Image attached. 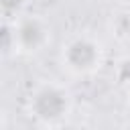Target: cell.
I'll return each mask as SVG.
<instances>
[{
  "label": "cell",
  "instance_id": "cell-1",
  "mask_svg": "<svg viewBox=\"0 0 130 130\" xmlns=\"http://www.w3.org/2000/svg\"><path fill=\"white\" fill-rule=\"evenodd\" d=\"M26 112L41 126H61L73 112L71 91L57 81H41L26 98Z\"/></svg>",
  "mask_w": 130,
  "mask_h": 130
},
{
  "label": "cell",
  "instance_id": "cell-7",
  "mask_svg": "<svg viewBox=\"0 0 130 130\" xmlns=\"http://www.w3.org/2000/svg\"><path fill=\"white\" fill-rule=\"evenodd\" d=\"M2 51H4V55L16 53V43H14L12 22H6V20H2Z\"/></svg>",
  "mask_w": 130,
  "mask_h": 130
},
{
  "label": "cell",
  "instance_id": "cell-6",
  "mask_svg": "<svg viewBox=\"0 0 130 130\" xmlns=\"http://www.w3.org/2000/svg\"><path fill=\"white\" fill-rule=\"evenodd\" d=\"M114 77L120 85H130V57H120L114 65Z\"/></svg>",
  "mask_w": 130,
  "mask_h": 130
},
{
  "label": "cell",
  "instance_id": "cell-2",
  "mask_svg": "<svg viewBox=\"0 0 130 130\" xmlns=\"http://www.w3.org/2000/svg\"><path fill=\"white\" fill-rule=\"evenodd\" d=\"M61 67L73 77L95 75L106 63V51L100 39L91 35L71 37L59 51Z\"/></svg>",
  "mask_w": 130,
  "mask_h": 130
},
{
  "label": "cell",
  "instance_id": "cell-8",
  "mask_svg": "<svg viewBox=\"0 0 130 130\" xmlns=\"http://www.w3.org/2000/svg\"><path fill=\"white\" fill-rule=\"evenodd\" d=\"M124 89H126V98H128V104H130V85H126Z\"/></svg>",
  "mask_w": 130,
  "mask_h": 130
},
{
  "label": "cell",
  "instance_id": "cell-4",
  "mask_svg": "<svg viewBox=\"0 0 130 130\" xmlns=\"http://www.w3.org/2000/svg\"><path fill=\"white\" fill-rule=\"evenodd\" d=\"M110 30L118 41L130 39V8L116 10L110 16Z\"/></svg>",
  "mask_w": 130,
  "mask_h": 130
},
{
  "label": "cell",
  "instance_id": "cell-3",
  "mask_svg": "<svg viewBox=\"0 0 130 130\" xmlns=\"http://www.w3.org/2000/svg\"><path fill=\"white\" fill-rule=\"evenodd\" d=\"M14 30V43H16V55H39L43 53L51 43V26L45 16L41 14H24L18 20L12 22Z\"/></svg>",
  "mask_w": 130,
  "mask_h": 130
},
{
  "label": "cell",
  "instance_id": "cell-5",
  "mask_svg": "<svg viewBox=\"0 0 130 130\" xmlns=\"http://www.w3.org/2000/svg\"><path fill=\"white\" fill-rule=\"evenodd\" d=\"M28 2H30V0H0L2 20L14 22V20H18L20 16H24V14H26V8H28Z\"/></svg>",
  "mask_w": 130,
  "mask_h": 130
}]
</instances>
